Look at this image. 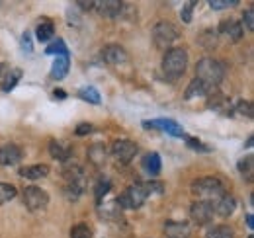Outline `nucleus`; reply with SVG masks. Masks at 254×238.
<instances>
[{
    "label": "nucleus",
    "instance_id": "1",
    "mask_svg": "<svg viewBox=\"0 0 254 238\" xmlns=\"http://www.w3.org/2000/svg\"><path fill=\"white\" fill-rule=\"evenodd\" d=\"M195 72H197V76H195L197 80H201L207 88L213 90L215 86H219L221 80L225 78V64L213 57H205L197 62Z\"/></svg>",
    "mask_w": 254,
    "mask_h": 238
},
{
    "label": "nucleus",
    "instance_id": "2",
    "mask_svg": "<svg viewBox=\"0 0 254 238\" xmlns=\"http://www.w3.org/2000/svg\"><path fill=\"white\" fill-rule=\"evenodd\" d=\"M186 64H188V53L186 49L182 47H172L168 51H164V57H162V72L168 80H176L184 74L186 70Z\"/></svg>",
    "mask_w": 254,
    "mask_h": 238
},
{
    "label": "nucleus",
    "instance_id": "3",
    "mask_svg": "<svg viewBox=\"0 0 254 238\" xmlns=\"http://www.w3.org/2000/svg\"><path fill=\"white\" fill-rule=\"evenodd\" d=\"M191 191L201 197V201H211V199H219L225 195V187L217 178L213 176H205V178L195 179L191 183Z\"/></svg>",
    "mask_w": 254,
    "mask_h": 238
},
{
    "label": "nucleus",
    "instance_id": "4",
    "mask_svg": "<svg viewBox=\"0 0 254 238\" xmlns=\"http://www.w3.org/2000/svg\"><path fill=\"white\" fill-rule=\"evenodd\" d=\"M149 193L145 189L143 183H135L124 189V193L118 197V205L122 209H139L145 201H147Z\"/></svg>",
    "mask_w": 254,
    "mask_h": 238
},
{
    "label": "nucleus",
    "instance_id": "5",
    "mask_svg": "<svg viewBox=\"0 0 254 238\" xmlns=\"http://www.w3.org/2000/svg\"><path fill=\"white\" fill-rule=\"evenodd\" d=\"M178 39V30L170 24V22H159L155 28H153V41L159 49H172V43Z\"/></svg>",
    "mask_w": 254,
    "mask_h": 238
},
{
    "label": "nucleus",
    "instance_id": "6",
    "mask_svg": "<svg viewBox=\"0 0 254 238\" xmlns=\"http://www.w3.org/2000/svg\"><path fill=\"white\" fill-rule=\"evenodd\" d=\"M47 203H49V195H47L45 189H41L37 185H28L24 189V205L30 209L32 213H37V211L45 209Z\"/></svg>",
    "mask_w": 254,
    "mask_h": 238
},
{
    "label": "nucleus",
    "instance_id": "7",
    "mask_svg": "<svg viewBox=\"0 0 254 238\" xmlns=\"http://www.w3.org/2000/svg\"><path fill=\"white\" fill-rule=\"evenodd\" d=\"M143 127L145 129H157V131H164L166 135H172V137H178V139H184L186 133L182 129V125H178L174 119H151V121H143Z\"/></svg>",
    "mask_w": 254,
    "mask_h": 238
},
{
    "label": "nucleus",
    "instance_id": "8",
    "mask_svg": "<svg viewBox=\"0 0 254 238\" xmlns=\"http://www.w3.org/2000/svg\"><path fill=\"white\" fill-rule=\"evenodd\" d=\"M110 152H112V156H114L118 162L127 164V162H131V160L135 158V154H137V145H135L133 141L120 139V141H114Z\"/></svg>",
    "mask_w": 254,
    "mask_h": 238
},
{
    "label": "nucleus",
    "instance_id": "9",
    "mask_svg": "<svg viewBox=\"0 0 254 238\" xmlns=\"http://www.w3.org/2000/svg\"><path fill=\"white\" fill-rule=\"evenodd\" d=\"M213 215H215V211H213V205L209 201H201L199 199V201L191 203L190 219L195 225H209L213 221Z\"/></svg>",
    "mask_w": 254,
    "mask_h": 238
},
{
    "label": "nucleus",
    "instance_id": "10",
    "mask_svg": "<svg viewBox=\"0 0 254 238\" xmlns=\"http://www.w3.org/2000/svg\"><path fill=\"white\" fill-rule=\"evenodd\" d=\"M102 59L104 62H108V64H124L127 60V53L124 47H120V45H106L104 49H102Z\"/></svg>",
    "mask_w": 254,
    "mask_h": 238
},
{
    "label": "nucleus",
    "instance_id": "11",
    "mask_svg": "<svg viewBox=\"0 0 254 238\" xmlns=\"http://www.w3.org/2000/svg\"><path fill=\"white\" fill-rule=\"evenodd\" d=\"M22 160V149L18 145H4L0 147V164L2 166H14Z\"/></svg>",
    "mask_w": 254,
    "mask_h": 238
},
{
    "label": "nucleus",
    "instance_id": "12",
    "mask_svg": "<svg viewBox=\"0 0 254 238\" xmlns=\"http://www.w3.org/2000/svg\"><path fill=\"white\" fill-rule=\"evenodd\" d=\"M164 237L166 238H188L190 237V227H188V223L166 221V223H164Z\"/></svg>",
    "mask_w": 254,
    "mask_h": 238
},
{
    "label": "nucleus",
    "instance_id": "13",
    "mask_svg": "<svg viewBox=\"0 0 254 238\" xmlns=\"http://www.w3.org/2000/svg\"><path fill=\"white\" fill-rule=\"evenodd\" d=\"M68 68H70V53L68 55H57L53 60V66H51V78L63 80L68 74Z\"/></svg>",
    "mask_w": 254,
    "mask_h": 238
},
{
    "label": "nucleus",
    "instance_id": "14",
    "mask_svg": "<svg viewBox=\"0 0 254 238\" xmlns=\"http://www.w3.org/2000/svg\"><path fill=\"white\" fill-rule=\"evenodd\" d=\"M94 8H98V12L106 18H118L122 14L124 4L118 0H106V2H94Z\"/></svg>",
    "mask_w": 254,
    "mask_h": 238
},
{
    "label": "nucleus",
    "instance_id": "15",
    "mask_svg": "<svg viewBox=\"0 0 254 238\" xmlns=\"http://www.w3.org/2000/svg\"><path fill=\"white\" fill-rule=\"evenodd\" d=\"M243 26L237 22V20H223L221 26H219V33L227 35L231 41H239L243 37Z\"/></svg>",
    "mask_w": 254,
    "mask_h": 238
},
{
    "label": "nucleus",
    "instance_id": "16",
    "mask_svg": "<svg viewBox=\"0 0 254 238\" xmlns=\"http://www.w3.org/2000/svg\"><path fill=\"white\" fill-rule=\"evenodd\" d=\"M49 174V166L47 164H32V166H24L20 168V176L28 179H41Z\"/></svg>",
    "mask_w": 254,
    "mask_h": 238
},
{
    "label": "nucleus",
    "instance_id": "17",
    "mask_svg": "<svg viewBox=\"0 0 254 238\" xmlns=\"http://www.w3.org/2000/svg\"><path fill=\"white\" fill-rule=\"evenodd\" d=\"M235 207H237V201H235V197L233 195H229V193H225L223 197L217 199V207L213 209L219 217H231L233 213H235Z\"/></svg>",
    "mask_w": 254,
    "mask_h": 238
},
{
    "label": "nucleus",
    "instance_id": "18",
    "mask_svg": "<svg viewBox=\"0 0 254 238\" xmlns=\"http://www.w3.org/2000/svg\"><path fill=\"white\" fill-rule=\"evenodd\" d=\"M49 154L55 158V160H59V162H66L70 156H72V149L70 147H64L63 143H59V141H49Z\"/></svg>",
    "mask_w": 254,
    "mask_h": 238
},
{
    "label": "nucleus",
    "instance_id": "19",
    "mask_svg": "<svg viewBox=\"0 0 254 238\" xmlns=\"http://www.w3.org/2000/svg\"><path fill=\"white\" fill-rule=\"evenodd\" d=\"M237 168H239L241 176L245 178V181L253 183V179H254V156L253 154H247L245 158H241L239 164H237Z\"/></svg>",
    "mask_w": 254,
    "mask_h": 238
},
{
    "label": "nucleus",
    "instance_id": "20",
    "mask_svg": "<svg viewBox=\"0 0 254 238\" xmlns=\"http://www.w3.org/2000/svg\"><path fill=\"white\" fill-rule=\"evenodd\" d=\"M53 33H55V26H53V22L47 20V18H43V20L37 24V28H35V37H37V41H41V43L49 41V39L53 37Z\"/></svg>",
    "mask_w": 254,
    "mask_h": 238
},
{
    "label": "nucleus",
    "instance_id": "21",
    "mask_svg": "<svg viewBox=\"0 0 254 238\" xmlns=\"http://www.w3.org/2000/svg\"><path fill=\"white\" fill-rule=\"evenodd\" d=\"M160 166H162V162H160V156L157 152H149V154L143 158V168H145V172H147L149 176H159Z\"/></svg>",
    "mask_w": 254,
    "mask_h": 238
},
{
    "label": "nucleus",
    "instance_id": "22",
    "mask_svg": "<svg viewBox=\"0 0 254 238\" xmlns=\"http://www.w3.org/2000/svg\"><path fill=\"white\" fill-rule=\"evenodd\" d=\"M106 156H108V149L104 143H94L90 149H88V160L94 164V166H102L106 162Z\"/></svg>",
    "mask_w": 254,
    "mask_h": 238
},
{
    "label": "nucleus",
    "instance_id": "23",
    "mask_svg": "<svg viewBox=\"0 0 254 238\" xmlns=\"http://www.w3.org/2000/svg\"><path fill=\"white\" fill-rule=\"evenodd\" d=\"M211 92V88H207L201 80H197V78H193L190 84H188V88L184 92V98L186 100H191V98H199V96H207Z\"/></svg>",
    "mask_w": 254,
    "mask_h": 238
},
{
    "label": "nucleus",
    "instance_id": "24",
    "mask_svg": "<svg viewBox=\"0 0 254 238\" xmlns=\"http://www.w3.org/2000/svg\"><path fill=\"white\" fill-rule=\"evenodd\" d=\"M217 39H219V35H217V31H213V30H205L197 35V43H199L203 49H207V51H211V49L217 47Z\"/></svg>",
    "mask_w": 254,
    "mask_h": 238
},
{
    "label": "nucleus",
    "instance_id": "25",
    "mask_svg": "<svg viewBox=\"0 0 254 238\" xmlns=\"http://www.w3.org/2000/svg\"><path fill=\"white\" fill-rule=\"evenodd\" d=\"M20 80H22V70L20 68H14V70L6 72V76L2 78V90L4 92H12Z\"/></svg>",
    "mask_w": 254,
    "mask_h": 238
},
{
    "label": "nucleus",
    "instance_id": "26",
    "mask_svg": "<svg viewBox=\"0 0 254 238\" xmlns=\"http://www.w3.org/2000/svg\"><path fill=\"white\" fill-rule=\"evenodd\" d=\"M78 98L80 100H84V102H88V104H94V106H98L100 104V92L94 88V86H84V88L78 90Z\"/></svg>",
    "mask_w": 254,
    "mask_h": 238
},
{
    "label": "nucleus",
    "instance_id": "27",
    "mask_svg": "<svg viewBox=\"0 0 254 238\" xmlns=\"http://www.w3.org/2000/svg\"><path fill=\"white\" fill-rule=\"evenodd\" d=\"M110 187H112V181L108 178H100L96 181V189H94L96 203H102V199L106 197V193L110 191Z\"/></svg>",
    "mask_w": 254,
    "mask_h": 238
},
{
    "label": "nucleus",
    "instance_id": "28",
    "mask_svg": "<svg viewBox=\"0 0 254 238\" xmlns=\"http://www.w3.org/2000/svg\"><path fill=\"white\" fill-rule=\"evenodd\" d=\"M205 238H233V229L227 225H217L207 231Z\"/></svg>",
    "mask_w": 254,
    "mask_h": 238
},
{
    "label": "nucleus",
    "instance_id": "29",
    "mask_svg": "<svg viewBox=\"0 0 254 238\" xmlns=\"http://www.w3.org/2000/svg\"><path fill=\"white\" fill-rule=\"evenodd\" d=\"M45 53L47 55H68V47H66V43H64L63 39L59 37L57 41H53L51 45L45 47Z\"/></svg>",
    "mask_w": 254,
    "mask_h": 238
},
{
    "label": "nucleus",
    "instance_id": "30",
    "mask_svg": "<svg viewBox=\"0 0 254 238\" xmlns=\"http://www.w3.org/2000/svg\"><path fill=\"white\" fill-rule=\"evenodd\" d=\"M227 104H229L227 96L221 94V92H217V90H213V96H209V100H207V106L211 110H221L223 106H227Z\"/></svg>",
    "mask_w": 254,
    "mask_h": 238
},
{
    "label": "nucleus",
    "instance_id": "31",
    "mask_svg": "<svg viewBox=\"0 0 254 238\" xmlns=\"http://www.w3.org/2000/svg\"><path fill=\"white\" fill-rule=\"evenodd\" d=\"M70 238H92V229L86 223H78L70 229Z\"/></svg>",
    "mask_w": 254,
    "mask_h": 238
},
{
    "label": "nucleus",
    "instance_id": "32",
    "mask_svg": "<svg viewBox=\"0 0 254 238\" xmlns=\"http://www.w3.org/2000/svg\"><path fill=\"white\" fill-rule=\"evenodd\" d=\"M16 187L14 185H8V183H0V205H4V203H8V201H12L14 197H16Z\"/></svg>",
    "mask_w": 254,
    "mask_h": 238
},
{
    "label": "nucleus",
    "instance_id": "33",
    "mask_svg": "<svg viewBox=\"0 0 254 238\" xmlns=\"http://www.w3.org/2000/svg\"><path fill=\"white\" fill-rule=\"evenodd\" d=\"M235 110L241 114V116H245L247 119H253L254 112H253V102H245V100H241L237 106H235Z\"/></svg>",
    "mask_w": 254,
    "mask_h": 238
},
{
    "label": "nucleus",
    "instance_id": "34",
    "mask_svg": "<svg viewBox=\"0 0 254 238\" xmlns=\"http://www.w3.org/2000/svg\"><path fill=\"white\" fill-rule=\"evenodd\" d=\"M239 4V0H211L209 8L211 10H227V8H235Z\"/></svg>",
    "mask_w": 254,
    "mask_h": 238
},
{
    "label": "nucleus",
    "instance_id": "35",
    "mask_svg": "<svg viewBox=\"0 0 254 238\" xmlns=\"http://www.w3.org/2000/svg\"><path fill=\"white\" fill-rule=\"evenodd\" d=\"M197 6V2H188V4H184L182 6V10H180V20L184 22V24H190L191 22V14H193V8Z\"/></svg>",
    "mask_w": 254,
    "mask_h": 238
},
{
    "label": "nucleus",
    "instance_id": "36",
    "mask_svg": "<svg viewBox=\"0 0 254 238\" xmlns=\"http://www.w3.org/2000/svg\"><path fill=\"white\" fill-rule=\"evenodd\" d=\"M184 139H186L188 149H193V150H197V152H211V149H209L207 145H203V143L197 141V139H191V137H184Z\"/></svg>",
    "mask_w": 254,
    "mask_h": 238
},
{
    "label": "nucleus",
    "instance_id": "37",
    "mask_svg": "<svg viewBox=\"0 0 254 238\" xmlns=\"http://www.w3.org/2000/svg\"><path fill=\"white\" fill-rule=\"evenodd\" d=\"M243 26L249 31L254 30V8H247L243 14Z\"/></svg>",
    "mask_w": 254,
    "mask_h": 238
},
{
    "label": "nucleus",
    "instance_id": "38",
    "mask_svg": "<svg viewBox=\"0 0 254 238\" xmlns=\"http://www.w3.org/2000/svg\"><path fill=\"white\" fill-rule=\"evenodd\" d=\"M143 185H145V189H147V193H149V195H153V193H162V189H164V187H162V183H160V181H147V183H143Z\"/></svg>",
    "mask_w": 254,
    "mask_h": 238
},
{
    "label": "nucleus",
    "instance_id": "39",
    "mask_svg": "<svg viewBox=\"0 0 254 238\" xmlns=\"http://www.w3.org/2000/svg\"><path fill=\"white\" fill-rule=\"evenodd\" d=\"M92 131H94V127H92L90 123H80V125L76 127L74 135H76V137H86V135H90Z\"/></svg>",
    "mask_w": 254,
    "mask_h": 238
},
{
    "label": "nucleus",
    "instance_id": "40",
    "mask_svg": "<svg viewBox=\"0 0 254 238\" xmlns=\"http://www.w3.org/2000/svg\"><path fill=\"white\" fill-rule=\"evenodd\" d=\"M22 49H24V51H28V53H32L33 51L32 33H30V31H26V33L22 35Z\"/></svg>",
    "mask_w": 254,
    "mask_h": 238
},
{
    "label": "nucleus",
    "instance_id": "41",
    "mask_svg": "<svg viewBox=\"0 0 254 238\" xmlns=\"http://www.w3.org/2000/svg\"><path fill=\"white\" fill-rule=\"evenodd\" d=\"M76 6H80V8H86V10H90V8H94V2H76Z\"/></svg>",
    "mask_w": 254,
    "mask_h": 238
},
{
    "label": "nucleus",
    "instance_id": "42",
    "mask_svg": "<svg viewBox=\"0 0 254 238\" xmlns=\"http://www.w3.org/2000/svg\"><path fill=\"white\" fill-rule=\"evenodd\" d=\"M247 227H249V229H254V217H253V213H249V215H247Z\"/></svg>",
    "mask_w": 254,
    "mask_h": 238
},
{
    "label": "nucleus",
    "instance_id": "43",
    "mask_svg": "<svg viewBox=\"0 0 254 238\" xmlns=\"http://www.w3.org/2000/svg\"><path fill=\"white\" fill-rule=\"evenodd\" d=\"M53 96H55V98H59V100H63V98H66V94H64L63 90H55V92H53Z\"/></svg>",
    "mask_w": 254,
    "mask_h": 238
},
{
    "label": "nucleus",
    "instance_id": "44",
    "mask_svg": "<svg viewBox=\"0 0 254 238\" xmlns=\"http://www.w3.org/2000/svg\"><path fill=\"white\" fill-rule=\"evenodd\" d=\"M253 147V137H249V141H247V149H251Z\"/></svg>",
    "mask_w": 254,
    "mask_h": 238
},
{
    "label": "nucleus",
    "instance_id": "45",
    "mask_svg": "<svg viewBox=\"0 0 254 238\" xmlns=\"http://www.w3.org/2000/svg\"><path fill=\"white\" fill-rule=\"evenodd\" d=\"M4 70H6V64H4V62H0V76H2V72H4Z\"/></svg>",
    "mask_w": 254,
    "mask_h": 238
},
{
    "label": "nucleus",
    "instance_id": "46",
    "mask_svg": "<svg viewBox=\"0 0 254 238\" xmlns=\"http://www.w3.org/2000/svg\"><path fill=\"white\" fill-rule=\"evenodd\" d=\"M249 238H253V235H251V237H249Z\"/></svg>",
    "mask_w": 254,
    "mask_h": 238
}]
</instances>
